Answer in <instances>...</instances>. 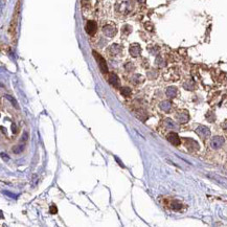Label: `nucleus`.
Here are the masks:
<instances>
[{
    "mask_svg": "<svg viewBox=\"0 0 227 227\" xmlns=\"http://www.w3.org/2000/svg\"><path fill=\"white\" fill-rule=\"evenodd\" d=\"M121 94L124 95V96H130L131 95V89L130 88H128V87H125V88H121Z\"/></svg>",
    "mask_w": 227,
    "mask_h": 227,
    "instance_id": "nucleus-16",
    "label": "nucleus"
},
{
    "mask_svg": "<svg viewBox=\"0 0 227 227\" xmlns=\"http://www.w3.org/2000/svg\"><path fill=\"white\" fill-rule=\"evenodd\" d=\"M23 149H24V146H17L16 148L13 149V152H14V153H16V154H19V153H21V152L23 151Z\"/></svg>",
    "mask_w": 227,
    "mask_h": 227,
    "instance_id": "nucleus-19",
    "label": "nucleus"
},
{
    "mask_svg": "<svg viewBox=\"0 0 227 227\" xmlns=\"http://www.w3.org/2000/svg\"><path fill=\"white\" fill-rule=\"evenodd\" d=\"M222 128L224 129V131H226V132H227V121H226L225 122H224L223 125H222Z\"/></svg>",
    "mask_w": 227,
    "mask_h": 227,
    "instance_id": "nucleus-21",
    "label": "nucleus"
},
{
    "mask_svg": "<svg viewBox=\"0 0 227 227\" xmlns=\"http://www.w3.org/2000/svg\"><path fill=\"white\" fill-rule=\"evenodd\" d=\"M97 31V25L94 21H88L86 24V32H88L90 36L95 35V32Z\"/></svg>",
    "mask_w": 227,
    "mask_h": 227,
    "instance_id": "nucleus-7",
    "label": "nucleus"
},
{
    "mask_svg": "<svg viewBox=\"0 0 227 227\" xmlns=\"http://www.w3.org/2000/svg\"><path fill=\"white\" fill-rule=\"evenodd\" d=\"M57 211H58V210H57L56 205H52V206H50V210H49V213L50 214L55 215V214H57Z\"/></svg>",
    "mask_w": 227,
    "mask_h": 227,
    "instance_id": "nucleus-20",
    "label": "nucleus"
},
{
    "mask_svg": "<svg viewBox=\"0 0 227 227\" xmlns=\"http://www.w3.org/2000/svg\"><path fill=\"white\" fill-rule=\"evenodd\" d=\"M185 146H186V147L192 151L198 150L199 149V145L193 139H185Z\"/></svg>",
    "mask_w": 227,
    "mask_h": 227,
    "instance_id": "nucleus-10",
    "label": "nucleus"
},
{
    "mask_svg": "<svg viewBox=\"0 0 227 227\" xmlns=\"http://www.w3.org/2000/svg\"><path fill=\"white\" fill-rule=\"evenodd\" d=\"M93 56L94 58L96 59L97 63H98V66H100V69L103 73H107L108 72V67H107V63H106V60L101 57L100 53H97L95 50H93Z\"/></svg>",
    "mask_w": 227,
    "mask_h": 227,
    "instance_id": "nucleus-2",
    "label": "nucleus"
},
{
    "mask_svg": "<svg viewBox=\"0 0 227 227\" xmlns=\"http://www.w3.org/2000/svg\"><path fill=\"white\" fill-rule=\"evenodd\" d=\"M176 118H177V121L179 122H181V124H185V122H187L190 121V115H189V113H187V111H180L176 114Z\"/></svg>",
    "mask_w": 227,
    "mask_h": 227,
    "instance_id": "nucleus-5",
    "label": "nucleus"
},
{
    "mask_svg": "<svg viewBox=\"0 0 227 227\" xmlns=\"http://www.w3.org/2000/svg\"><path fill=\"white\" fill-rule=\"evenodd\" d=\"M12 128H13V133L14 132L17 133V128H16V126H15V125H13V126H12Z\"/></svg>",
    "mask_w": 227,
    "mask_h": 227,
    "instance_id": "nucleus-22",
    "label": "nucleus"
},
{
    "mask_svg": "<svg viewBox=\"0 0 227 227\" xmlns=\"http://www.w3.org/2000/svg\"><path fill=\"white\" fill-rule=\"evenodd\" d=\"M166 138H168V140L172 143L173 146H179V145H180V142H181L180 138H179V136L175 132H172V133L168 134Z\"/></svg>",
    "mask_w": 227,
    "mask_h": 227,
    "instance_id": "nucleus-8",
    "label": "nucleus"
},
{
    "mask_svg": "<svg viewBox=\"0 0 227 227\" xmlns=\"http://www.w3.org/2000/svg\"><path fill=\"white\" fill-rule=\"evenodd\" d=\"M163 122H164V126L166 127V129H170V130H178V128H179L177 122L174 121H172V119H170V118L164 119Z\"/></svg>",
    "mask_w": 227,
    "mask_h": 227,
    "instance_id": "nucleus-9",
    "label": "nucleus"
},
{
    "mask_svg": "<svg viewBox=\"0 0 227 227\" xmlns=\"http://www.w3.org/2000/svg\"><path fill=\"white\" fill-rule=\"evenodd\" d=\"M143 82V77L141 76H138V74H136V76H134L132 77V83H134V84H141V83Z\"/></svg>",
    "mask_w": 227,
    "mask_h": 227,
    "instance_id": "nucleus-15",
    "label": "nucleus"
},
{
    "mask_svg": "<svg viewBox=\"0 0 227 227\" xmlns=\"http://www.w3.org/2000/svg\"><path fill=\"white\" fill-rule=\"evenodd\" d=\"M20 8H21V0H17L16 7H15V10H14L13 19L11 21L10 28H8V34H10L12 42L14 44L16 43V40H17V27H18V22H19Z\"/></svg>",
    "mask_w": 227,
    "mask_h": 227,
    "instance_id": "nucleus-1",
    "label": "nucleus"
},
{
    "mask_svg": "<svg viewBox=\"0 0 227 227\" xmlns=\"http://www.w3.org/2000/svg\"><path fill=\"white\" fill-rule=\"evenodd\" d=\"M130 52H131V55H132L133 57L139 56V53H140V46L137 45V44H133V45L130 47Z\"/></svg>",
    "mask_w": 227,
    "mask_h": 227,
    "instance_id": "nucleus-13",
    "label": "nucleus"
},
{
    "mask_svg": "<svg viewBox=\"0 0 227 227\" xmlns=\"http://www.w3.org/2000/svg\"><path fill=\"white\" fill-rule=\"evenodd\" d=\"M5 97H7V100L10 101L12 104H13V106H15V107H16L17 109L19 108V106H18V103H17V101H16V100H15V98H13V97H12L11 95H5Z\"/></svg>",
    "mask_w": 227,
    "mask_h": 227,
    "instance_id": "nucleus-18",
    "label": "nucleus"
},
{
    "mask_svg": "<svg viewBox=\"0 0 227 227\" xmlns=\"http://www.w3.org/2000/svg\"><path fill=\"white\" fill-rule=\"evenodd\" d=\"M196 133L198 134L202 139H206L210 136V130L205 126H199L196 129Z\"/></svg>",
    "mask_w": 227,
    "mask_h": 227,
    "instance_id": "nucleus-4",
    "label": "nucleus"
},
{
    "mask_svg": "<svg viewBox=\"0 0 227 227\" xmlns=\"http://www.w3.org/2000/svg\"><path fill=\"white\" fill-rule=\"evenodd\" d=\"M159 108L164 112H169L172 109V103L170 101H163L160 103Z\"/></svg>",
    "mask_w": 227,
    "mask_h": 227,
    "instance_id": "nucleus-11",
    "label": "nucleus"
},
{
    "mask_svg": "<svg viewBox=\"0 0 227 227\" xmlns=\"http://www.w3.org/2000/svg\"><path fill=\"white\" fill-rule=\"evenodd\" d=\"M108 81H109L110 84H111L114 88H119V86H121V81H119L117 76L114 74V73H109Z\"/></svg>",
    "mask_w": 227,
    "mask_h": 227,
    "instance_id": "nucleus-6",
    "label": "nucleus"
},
{
    "mask_svg": "<svg viewBox=\"0 0 227 227\" xmlns=\"http://www.w3.org/2000/svg\"><path fill=\"white\" fill-rule=\"evenodd\" d=\"M224 142H225V140H224L223 137L216 136V137H214V138H211V140H210V147L213 148L214 150H219L220 148L223 147Z\"/></svg>",
    "mask_w": 227,
    "mask_h": 227,
    "instance_id": "nucleus-3",
    "label": "nucleus"
},
{
    "mask_svg": "<svg viewBox=\"0 0 227 227\" xmlns=\"http://www.w3.org/2000/svg\"><path fill=\"white\" fill-rule=\"evenodd\" d=\"M165 94H166V96L170 97V98L175 97L176 94H177V88L176 87H169L168 89H166Z\"/></svg>",
    "mask_w": 227,
    "mask_h": 227,
    "instance_id": "nucleus-14",
    "label": "nucleus"
},
{
    "mask_svg": "<svg viewBox=\"0 0 227 227\" xmlns=\"http://www.w3.org/2000/svg\"><path fill=\"white\" fill-rule=\"evenodd\" d=\"M104 32H105V35H107L108 37H112V36L115 35V27H113L111 25H107L104 27Z\"/></svg>",
    "mask_w": 227,
    "mask_h": 227,
    "instance_id": "nucleus-12",
    "label": "nucleus"
},
{
    "mask_svg": "<svg viewBox=\"0 0 227 227\" xmlns=\"http://www.w3.org/2000/svg\"><path fill=\"white\" fill-rule=\"evenodd\" d=\"M181 207H182V205H181V203H179L177 201H174V202H172V208L174 210H181Z\"/></svg>",
    "mask_w": 227,
    "mask_h": 227,
    "instance_id": "nucleus-17",
    "label": "nucleus"
}]
</instances>
